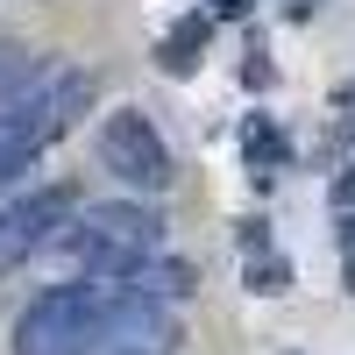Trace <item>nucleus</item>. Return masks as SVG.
I'll return each instance as SVG.
<instances>
[{"label": "nucleus", "mask_w": 355, "mask_h": 355, "mask_svg": "<svg viewBox=\"0 0 355 355\" xmlns=\"http://www.w3.org/2000/svg\"><path fill=\"white\" fill-rule=\"evenodd\" d=\"M93 71L78 64H36L15 93H0V178L28 171L57 135H71V121L93 107Z\"/></svg>", "instance_id": "obj_1"}, {"label": "nucleus", "mask_w": 355, "mask_h": 355, "mask_svg": "<svg viewBox=\"0 0 355 355\" xmlns=\"http://www.w3.org/2000/svg\"><path fill=\"white\" fill-rule=\"evenodd\" d=\"M121 299H128L121 277H85V284H57L43 299H28V313L15 320V355H85Z\"/></svg>", "instance_id": "obj_2"}, {"label": "nucleus", "mask_w": 355, "mask_h": 355, "mask_svg": "<svg viewBox=\"0 0 355 355\" xmlns=\"http://www.w3.org/2000/svg\"><path fill=\"white\" fill-rule=\"evenodd\" d=\"M57 249L71 263H85V277H121L128 263L164 249V220L135 199H85L71 214V227L57 234Z\"/></svg>", "instance_id": "obj_3"}, {"label": "nucleus", "mask_w": 355, "mask_h": 355, "mask_svg": "<svg viewBox=\"0 0 355 355\" xmlns=\"http://www.w3.org/2000/svg\"><path fill=\"white\" fill-rule=\"evenodd\" d=\"M93 157H100V171H114L121 185H142V192H164L171 178H178L171 142L157 135V121L142 107H114L107 114L100 135H93Z\"/></svg>", "instance_id": "obj_4"}, {"label": "nucleus", "mask_w": 355, "mask_h": 355, "mask_svg": "<svg viewBox=\"0 0 355 355\" xmlns=\"http://www.w3.org/2000/svg\"><path fill=\"white\" fill-rule=\"evenodd\" d=\"M78 206H85V199H78L71 178H57V185H36V192L8 199V206H0V270H15V263H28L36 249H50L57 234L71 227Z\"/></svg>", "instance_id": "obj_5"}, {"label": "nucleus", "mask_w": 355, "mask_h": 355, "mask_svg": "<svg viewBox=\"0 0 355 355\" xmlns=\"http://www.w3.org/2000/svg\"><path fill=\"white\" fill-rule=\"evenodd\" d=\"M178 341H185V327H178V313L164 299H128L107 313V327L93 334V348L85 355H178Z\"/></svg>", "instance_id": "obj_6"}, {"label": "nucleus", "mask_w": 355, "mask_h": 355, "mask_svg": "<svg viewBox=\"0 0 355 355\" xmlns=\"http://www.w3.org/2000/svg\"><path fill=\"white\" fill-rule=\"evenodd\" d=\"M121 284L135 291V299H164V306H178L199 277H192V263H178V256H164V249H157V256L128 263V270H121Z\"/></svg>", "instance_id": "obj_7"}, {"label": "nucleus", "mask_w": 355, "mask_h": 355, "mask_svg": "<svg viewBox=\"0 0 355 355\" xmlns=\"http://www.w3.org/2000/svg\"><path fill=\"white\" fill-rule=\"evenodd\" d=\"M206 43H214V15H185V21L157 43V64H164L171 78H192L199 57H206Z\"/></svg>", "instance_id": "obj_8"}, {"label": "nucleus", "mask_w": 355, "mask_h": 355, "mask_svg": "<svg viewBox=\"0 0 355 355\" xmlns=\"http://www.w3.org/2000/svg\"><path fill=\"white\" fill-rule=\"evenodd\" d=\"M242 277H249V291H256V299H284V291H291V263H284L277 249H256Z\"/></svg>", "instance_id": "obj_9"}, {"label": "nucleus", "mask_w": 355, "mask_h": 355, "mask_svg": "<svg viewBox=\"0 0 355 355\" xmlns=\"http://www.w3.org/2000/svg\"><path fill=\"white\" fill-rule=\"evenodd\" d=\"M28 71H36V50H21L15 36H0V93H15Z\"/></svg>", "instance_id": "obj_10"}, {"label": "nucleus", "mask_w": 355, "mask_h": 355, "mask_svg": "<svg viewBox=\"0 0 355 355\" xmlns=\"http://www.w3.org/2000/svg\"><path fill=\"white\" fill-rule=\"evenodd\" d=\"M256 157H263V164H284V135H277V128H249V164H256Z\"/></svg>", "instance_id": "obj_11"}, {"label": "nucleus", "mask_w": 355, "mask_h": 355, "mask_svg": "<svg viewBox=\"0 0 355 355\" xmlns=\"http://www.w3.org/2000/svg\"><path fill=\"white\" fill-rule=\"evenodd\" d=\"M242 249H249V256L270 249V227H263V220H242Z\"/></svg>", "instance_id": "obj_12"}, {"label": "nucleus", "mask_w": 355, "mask_h": 355, "mask_svg": "<svg viewBox=\"0 0 355 355\" xmlns=\"http://www.w3.org/2000/svg\"><path fill=\"white\" fill-rule=\"evenodd\" d=\"M242 78H249V85H270V64H263V50H256V43H249V64H242Z\"/></svg>", "instance_id": "obj_13"}, {"label": "nucleus", "mask_w": 355, "mask_h": 355, "mask_svg": "<svg viewBox=\"0 0 355 355\" xmlns=\"http://www.w3.org/2000/svg\"><path fill=\"white\" fill-rule=\"evenodd\" d=\"M334 206H341V214L355 206V171H341V178H334Z\"/></svg>", "instance_id": "obj_14"}, {"label": "nucleus", "mask_w": 355, "mask_h": 355, "mask_svg": "<svg viewBox=\"0 0 355 355\" xmlns=\"http://www.w3.org/2000/svg\"><path fill=\"white\" fill-rule=\"evenodd\" d=\"M341 249H355V206L341 214Z\"/></svg>", "instance_id": "obj_15"}, {"label": "nucleus", "mask_w": 355, "mask_h": 355, "mask_svg": "<svg viewBox=\"0 0 355 355\" xmlns=\"http://www.w3.org/2000/svg\"><path fill=\"white\" fill-rule=\"evenodd\" d=\"M341 277H348V291H355V249H348V270H341Z\"/></svg>", "instance_id": "obj_16"}]
</instances>
